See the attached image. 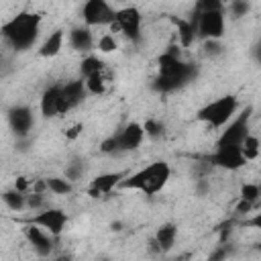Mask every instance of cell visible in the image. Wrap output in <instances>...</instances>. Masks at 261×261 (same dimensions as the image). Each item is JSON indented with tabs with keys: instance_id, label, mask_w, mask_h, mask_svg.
Wrapping results in <instances>:
<instances>
[{
	"instance_id": "f546056e",
	"label": "cell",
	"mask_w": 261,
	"mask_h": 261,
	"mask_svg": "<svg viewBox=\"0 0 261 261\" xmlns=\"http://www.w3.org/2000/svg\"><path fill=\"white\" fill-rule=\"evenodd\" d=\"M245 226H251V228H257V230H261V212H257L255 216L247 218V220H245Z\"/></svg>"
},
{
	"instance_id": "484cf974",
	"label": "cell",
	"mask_w": 261,
	"mask_h": 261,
	"mask_svg": "<svg viewBox=\"0 0 261 261\" xmlns=\"http://www.w3.org/2000/svg\"><path fill=\"white\" fill-rule=\"evenodd\" d=\"M98 49H100L102 53H112V51L116 49V39H114V35H110V33L102 35V37L98 39Z\"/></svg>"
},
{
	"instance_id": "6da1fadb",
	"label": "cell",
	"mask_w": 261,
	"mask_h": 261,
	"mask_svg": "<svg viewBox=\"0 0 261 261\" xmlns=\"http://www.w3.org/2000/svg\"><path fill=\"white\" fill-rule=\"evenodd\" d=\"M157 69H159V75L153 82V90H157L161 94H167V92H173V90L186 86L196 75V67L192 63H186L177 55L175 49H169L163 55H159Z\"/></svg>"
},
{
	"instance_id": "d6a6232c",
	"label": "cell",
	"mask_w": 261,
	"mask_h": 261,
	"mask_svg": "<svg viewBox=\"0 0 261 261\" xmlns=\"http://www.w3.org/2000/svg\"><path fill=\"white\" fill-rule=\"evenodd\" d=\"M222 257H224V249H218L216 253H212L208 259H204V261H222Z\"/></svg>"
},
{
	"instance_id": "d6986e66",
	"label": "cell",
	"mask_w": 261,
	"mask_h": 261,
	"mask_svg": "<svg viewBox=\"0 0 261 261\" xmlns=\"http://www.w3.org/2000/svg\"><path fill=\"white\" fill-rule=\"evenodd\" d=\"M63 39H65V33L61 31V29H57V31H53L43 43H41V47H39V55L41 57H45V59H49V57H55V55H59V51L63 49Z\"/></svg>"
},
{
	"instance_id": "f1b7e54d",
	"label": "cell",
	"mask_w": 261,
	"mask_h": 261,
	"mask_svg": "<svg viewBox=\"0 0 261 261\" xmlns=\"http://www.w3.org/2000/svg\"><path fill=\"white\" fill-rule=\"evenodd\" d=\"M80 175H82V165H69V167L65 169V177H67L69 181H75Z\"/></svg>"
},
{
	"instance_id": "d4e9b609",
	"label": "cell",
	"mask_w": 261,
	"mask_h": 261,
	"mask_svg": "<svg viewBox=\"0 0 261 261\" xmlns=\"http://www.w3.org/2000/svg\"><path fill=\"white\" fill-rule=\"evenodd\" d=\"M241 149H243L247 161H251V159H257V155H259V151H261V143H259V139H257L255 135H249V137L245 139V143H243Z\"/></svg>"
},
{
	"instance_id": "e0dca14e",
	"label": "cell",
	"mask_w": 261,
	"mask_h": 261,
	"mask_svg": "<svg viewBox=\"0 0 261 261\" xmlns=\"http://www.w3.org/2000/svg\"><path fill=\"white\" fill-rule=\"evenodd\" d=\"M175 239H177V226L173 222H163L151 241V245H153L151 249L159 251V253H167L175 245Z\"/></svg>"
},
{
	"instance_id": "4fadbf2b",
	"label": "cell",
	"mask_w": 261,
	"mask_h": 261,
	"mask_svg": "<svg viewBox=\"0 0 261 261\" xmlns=\"http://www.w3.org/2000/svg\"><path fill=\"white\" fill-rule=\"evenodd\" d=\"M86 94H88V88H86L84 77L61 84V114H67L69 110L80 106L84 102Z\"/></svg>"
},
{
	"instance_id": "8992f818",
	"label": "cell",
	"mask_w": 261,
	"mask_h": 261,
	"mask_svg": "<svg viewBox=\"0 0 261 261\" xmlns=\"http://www.w3.org/2000/svg\"><path fill=\"white\" fill-rule=\"evenodd\" d=\"M249 135H251V106H247L239 116H234L224 126V130L216 139V147H243Z\"/></svg>"
},
{
	"instance_id": "5b68a950",
	"label": "cell",
	"mask_w": 261,
	"mask_h": 261,
	"mask_svg": "<svg viewBox=\"0 0 261 261\" xmlns=\"http://www.w3.org/2000/svg\"><path fill=\"white\" fill-rule=\"evenodd\" d=\"M145 139V126L139 122H128L122 130L116 135H110L108 139L102 141L100 151L102 153H120V151H135L141 147Z\"/></svg>"
},
{
	"instance_id": "9a60e30c",
	"label": "cell",
	"mask_w": 261,
	"mask_h": 261,
	"mask_svg": "<svg viewBox=\"0 0 261 261\" xmlns=\"http://www.w3.org/2000/svg\"><path fill=\"white\" fill-rule=\"evenodd\" d=\"M8 124L10 128L18 135V137H27L29 130L35 124V116H33V108L31 106H12L8 110Z\"/></svg>"
},
{
	"instance_id": "9c48e42d",
	"label": "cell",
	"mask_w": 261,
	"mask_h": 261,
	"mask_svg": "<svg viewBox=\"0 0 261 261\" xmlns=\"http://www.w3.org/2000/svg\"><path fill=\"white\" fill-rule=\"evenodd\" d=\"M24 222H27V224H35V226L47 230V232L53 234V237H59V234L65 230L67 214H65L61 208H49V206H47V208L39 210L37 214L29 216Z\"/></svg>"
},
{
	"instance_id": "7402d4cb",
	"label": "cell",
	"mask_w": 261,
	"mask_h": 261,
	"mask_svg": "<svg viewBox=\"0 0 261 261\" xmlns=\"http://www.w3.org/2000/svg\"><path fill=\"white\" fill-rule=\"evenodd\" d=\"M2 200H4V204H6L10 210H14V212H20V210L27 208V194H22V192H18V190H8V192H4V194H2Z\"/></svg>"
},
{
	"instance_id": "8fae6325",
	"label": "cell",
	"mask_w": 261,
	"mask_h": 261,
	"mask_svg": "<svg viewBox=\"0 0 261 261\" xmlns=\"http://www.w3.org/2000/svg\"><path fill=\"white\" fill-rule=\"evenodd\" d=\"M206 161L224 171H239L249 163L241 147H216L214 153L206 157Z\"/></svg>"
},
{
	"instance_id": "44dd1931",
	"label": "cell",
	"mask_w": 261,
	"mask_h": 261,
	"mask_svg": "<svg viewBox=\"0 0 261 261\" xmlns=\"http://www.w3.org/2000/svg\"><path fill=\"white\" fill-rule=\"evenodd\" d=\"M104 69H106L104 61H102L100 57H96V55H88V57H84L82 63H80V73H82L84 80L90 77V75H94V73H100V71H104Z\"/></svg>"
},
{
	"instance_id": "5bb4252c",
	"label": "cell",
	"mask_w": 261,
	"mask_h": 261,
	"mask_svg": "<svg viewBox=\"0 0 261 261\" xmlns=\"http://www.w3.org/2000/svg\"><path fill=\"white\" fill-rule=\"evenodd\" d=\"M24 239L27 243L33 247V251L39 255V257H49L51 251H53V234H49L47 230L35 226V224H27L24 222Z\"/></svg>"
},
{
	"instance_id": "1f68e13d",
	"label": "cell",
	"mask_w": 261,
	"mask_h": 261,
	"mask_svg": "<svg viewBox=\"0 0 261 261\" xmlns=\"http://www.w3.org/2000/svg\"><path fill=\"white\" fill-rule=\"evenodd\" d=\"M253 57H255V61L261 65V39L255 43V47H253Z\"/></svg>"
},
{
	"instance_id": "7a4b0ae2",
	"label": "cell",
	"mask_w": 261,
	"mask_h": 261,
	"mask_svg": "<svg viewBox=\"0 0 261 261\" xmlns=\"http://www.w3.org/2000/svg\"><path fill=\"white\" fill-rule=\"evenodd\" d=\"M171 177V167L167 161H153L145 167H141L135 173H128L122 181L118 190H137L141 194L147 196H155L157 192H161L165 188V184Z\"/></svg>"
},
{
	"instance_id": "30bf717a",
	"label": "cell",
	"mask_w": 261,
	"mask_h": 261,
	"mask_svg": "<svg viewBox=\"0 0 261 261\" xmlns=\"http://www.w3.org/2000/svg\"><path fill=\"white\" fill-rule=\"evenodd\" d=\"M82 18L86 27H110L116 20V8L104 0H88L82 6Z\"/></svg>"
},
{
	"instance_id": "2e32d148",
	"label": "cell",
	"mask_w": 261,
	"mask_h": 261,
	"mask_svg": "<svg viewBox=\"0 0 261 261\" xmlns=\"http://www.w3.org/2000/svg\"><path fill=\"white\" fill-rule=\"evenodd\" d=\"M41 114L45 118L61 116V86H49L41 96Z\"/></svg>"
},
{
	"instance_id": "52a82bcc",
	"label": "cell",
	"mask_w": 261,
	"mask_h": 261,
	"mask_svg": "<svg viewBox=\"0 0 261 261\" xmlns=\"http://www.w3.org/2000/svg\"><path fill=\"white\" fill-rule=\"evenodd\" d=\"M196 37L202 41H218L224 35V8L196 10Z\"/></svg>"
},
{
	"instance_id": "ffe728a7",
	"label": "cell",
	"mask_w": 261,
	"mask_h": 261,
	"mask_svg": "<svg viewBox=\"0 0 261 261\" xmlns=\"http://www.w3.org/2000/svg\"><path fill=\"white\" fill-rule=\"evenodd\" d=\"M110 82V75H108V67L100 73H94L90 77H86V88H88V94H94V96H100L104 94L106 90V84Z\"/></svg>"
},
{
	"instance_id": "4316f807",
	"label": "cell",
	"mask_w": 261,
	"mask_h": 261,
	"mask_svg": "<svg viewBox=\"0 0 261 261\" xmlns=\"http://www.w3.org/2000/svg\"><path fill=\"white\" fill-rule=\"evenodd\" d=\"M143 126H145V135H147V137L157 139V137H161V135H163V124H159V122H157V120H153V118H149Z\"/></svg>"
},
{
	"instance_id": "cb8c5ba5",
	"label": "cell",
	"mask_w": 261,
	"mask_h": 261,
	"mask_svg": "<svg viewBox=\"0 0 261 261\" xmlns=\"http://www.w3.org/2000/svg\"><path fill=\"white\" fill-rule=\"evenodd\" d=\"M261 198V188H259V184H253V181H245L243 186H241V192H239V200H243V202H249V204H253L255 206V202Z\"/></svg>"
},
{
	"instance_id": "83f0119b",
	"label": "cell",
	"mask_w": 261,
	"mask_h": 261,
	"mask_svg": "<svg viewBox=\"0 0 261 261\" xmlns=\"http://www.w3.org/2000/svg\"><path fill=\"white\" fill-rule=\"evenodd\" d=\"M228 8H230L232 16H245V12L249 10V4L247 2H232Z\"/></svg>"
},
{
	"instance_id": "3957f363",
	"label": "cell",
	"mask_w": 261,
	"mask_h": 261,
	"mask_svg": "<svg viewBox=\"0 0 261 261\" xmlns=\"http://www.w3.org/2000/svg\"><path fill=\"white\" fill-rule=\"evenodd\" d=\"M2 37L16 51H24L35 45L41 31V14L37 12H18L2 24Z\"/></svg>"
},
{
	"instance_id": "603a6c76",
	"label": "cell",
	"mask_w": 261,
	"mask_h": 261,
	"mask_svg": "<svg viewBox=\"0 0 261 261\" xmlns=\"http://www.w3.org/2000/svg\"><path fill=\"white\" fill-rule=\"evenodd\" d=\"M47 188L55 196H65V194H69L73 190V186H71V181L67 177H47Z\"/></svg>"
},
{
	"instance_id": "7c38bea8",
	"label": "cell",
	"mask_w": 261,
	"mask_h": 261,
	"mask_svg": "<svg viewBox=\"0 0 261 261\" xmlns=\"http://www.w3.org/2000/svg\"><path fill=\"white\" fill-rule=\"evenodd\" d=\"M128 175V171H108V173H100L96 175L90 184H88V196L90 198H102L108 196L112 190L120 188V181Z\"/></svg>"
},
{
	"instance_id": "277c9868",
	"label": "cell",
	"mask_w": 261,
	"mask_h": 261,
	"mask_svg": "<svg viewBox=\"0 0 261 261\" xmlns=\"http://www.w3.org/2000/svg\"><path fill=\"white\" fill-rule=\"evenodd\" d=\"M237 110H239V98L232 94H226V96H220V98L204 104L196 112V118L200 122H206L212 128H222L234 118Z\"/></svg>"
},
{
	"instance_id": "ac0fdd59",
	"label": "cell",
	"mask_w": 261,
	"mask_h": 261,
	"mask_svg": "<svg viewBox=\"0 0 261 261\" xmlns=\"http://www.w3.org/2000/svg\"><path fill=\"white\" fill-rule=\"evenodd\" d=\"M69 45L75 51H90L94 47V35L90 27H75L69 31Z\"/></svg>"
},
{
	"instance_id": "4dcf8cb0",
	"label": "cell",
	"mask_w": 261,
	"mask_h": 261,
	"mask_svg": "<svg viewBox=\"0 0 261 261\" xmlns=\"http://www.w3.org/2000/svg\"><path fill=\"white\" fill-rule=\"evenodd\" d=\"M80 133H82V124H73V126L65 133V137H67V139H75Z\"/></svg>"
},
{
	"instance_id": "ba28073f",
	"label": "cell",
	"mask_w": 261,
	"mask_h": 261,
	"mask_svg": "<svg viewBox=\"0 0 261 261\" xmlns=\"http://www.w3.org/2000/svg\"><path fill=\"white\" fill-rule=\"evenodd\" d=\"M112 33H122L128 41H141V12L135 6H124L116 10V20L110 24Z\"/></svg>"
}]
</instances>
